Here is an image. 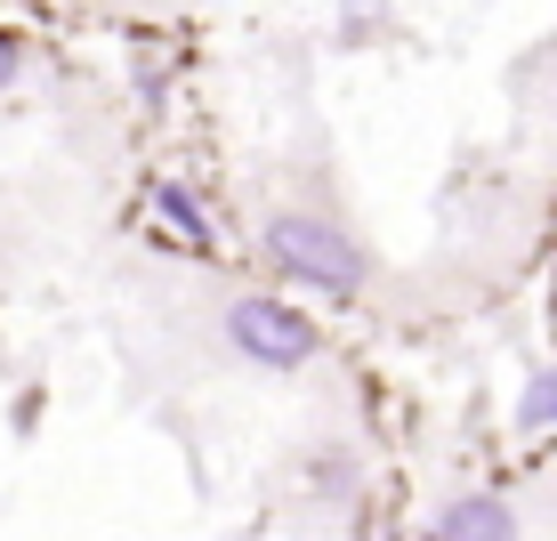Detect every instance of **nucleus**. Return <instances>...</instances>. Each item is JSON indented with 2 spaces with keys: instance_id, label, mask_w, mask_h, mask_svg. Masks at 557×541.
I'll list each match as a JSON object with an SVG mask.
<instances>
[{
  "instance_id": "2",
  "label": "nucleus",
  "mask_w": 557,
  "mask_h": 541,
  "mask_svg": "<svg viewBox=\"0 0 557 541\" xmlns=\"http://www.w3.org/2000/svg\"><path fill=\"white\" fill-rule=\"evenodd\" d=\"M219 332H226V347H235L243 364H259V372H307V364L323 356L315 316H307V307H292V299H275V292L226 299Z\"/></svg>"
},
{
  "instance_id": "6",
  "label": "nucleus",
  "mask_w": 557,
  "mask_h": 541,
  "mask_svg": "<svg viewBox=\"0 0 557 541\" xmlns=\"http://www.w3.org/2000/svg\"><path fill=\"white\" fill-rule=\"evenodd\" d=\"M16 73H25V49H16L9 33H0V89H16Z\"/></svg>"
},
{
  "instance_id": "3",
  "label": "nucleus",
  "mask_w": 557,
  "mask_h": 541,
  "mask_svg": "<svg viewBox=\"0 0 557 541\" xmlns=\"http://www.w3.org/2000/svg\"><path fill=\"white\" fill-rule=\"evenodd\" d=\"M429 541H525V533H517V509L502 493H453L429 517Z\"/></svg>"
},
{
  "instance_id": "5",
  "label": "nucleus",
  "mask_w": 557,
  "mask_h": 541,
  "mask_svg": "<svg viewBox=\"0 0 557 541\" xmlns=\"http://www.w3.org/2000/svg\"><path fill=\"white\" fill-rule=\"evenodd\" d=\"M517 429H557V364H542V372L525 380V396H517Z\"/></svg>"
},
{
  "instance_id": "1",
  "label": "nucleus",
  "mask_w": 557,
  "mask_h": 541,
  "mask_svg": "<svg viewBox=\"0 0 557 541\" xmlns=\"http://www.w3.org/2000/svg\"><path fill=\"white\" fill-rule=\"evenodd\" d=\"M259 250L292 292H315V299H363V283H372L363 243L332 219V210H275Z\"/></svg>"
},
{
  "instance_id": "4",
  "label": "nucleus",
  "mask_w": 557,
  "mask_h": 541,
  "mask_svg": "<svg viewBox=\"0 0 557 541\" xmlns=\"http://www.w3.org/2000/svg\"><path fill=\"white\" fill-rule=\"evenodd\" d=\"M153 219H162V235L170 243H186L195 250V259H210V250H219V235H210V219H202V202H195V186H153Z\"/></svg>"
}]
</instances>
